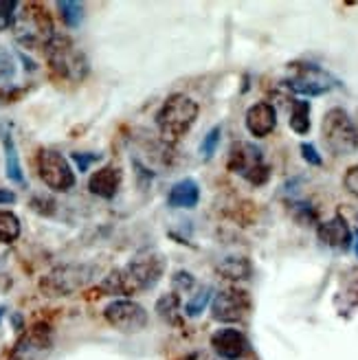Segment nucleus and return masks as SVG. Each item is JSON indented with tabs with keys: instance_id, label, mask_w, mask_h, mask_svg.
<instances>
[{
	"instance_id": "nucleus-1",
	"label": "nucleus",
	"mask_w": 358,
	"mask_h": 360,
	"mask_svg": "<svg viewBox=\"0 0 358 360\" xmlns=\"http://www.w3.org/2000/svg\"><path fill=\"white\" fill-rule=\"evenodd\" d=\"M165 273V259L160 253L136 255L125 266L113 270L97 285L101 295H139L148 292L160 281Z\"/></svg>"
},
{
	"instance_id": "nucleus-2",
	"label": "nucleus",
	"mask_w": 358,
	"mask_h": 360,
	"mask_svg": "<svg viewBox=\"0 0 358 360\" xmlns=\"http://www.w3.org/2000/svg\"><path fill=\"white\" fill-rule=\"evenodd\" d=\"M44 58L49 64L51 75L68 82V84H79L88 75V58L84 56V51L68 38V35L56 33L44 46Z\"/></svg>"
},
{
	"instance_id": "nucleus-3",
	"label": "nucleus",
	"mask_w": 358,
	"mask_h": 360,
	"mask_svg": "<svg viewBox=\"0 0 358 360\" xmlns=\"http://www.w3.org/2000/svg\"><path fill=\"white\" fill-rule=\"evenodd\" d=\"M198 112H200V108L191 97L183 93L170 95L156 112V128H158L160 139L170 143V146L178 143L193 128Z\"/></svg>"
},
{
	"instance_id": "nucleus-4",
	"label": "nucleus",
	"mask_w": 358,
	"mask_h": 360,
	"mask_svg": "<svg viewBox=\"0 0 358 360\" xmlns=\"http://www.w3.org/2000/svg\"><path fill=\"white\" fill-rule=\"evenodd\" d=\"M97 275L99 266L95 264H62L40 279V292L51 299L70 297L93 283Z\"/></svg>"
},
{
	"instance_id": "nucleus-5",
	"label": "nucleus",
	"mask_w": 358,
	"mask_h": 360,
	"mask_svg": "<svg viewBox=\"0 0 358 360\" xmlns=\"http://www.w3.org/2000/svg\"><path fill=\"white\" fill-rule=\"evenodd\" d=\"M321 139L334 156H350L358 150V128L343 108H332L321 121Z\"/></svg>"
},
{
	"instance_id": "nucleus-6",
	"label": "nucleus",
	"mask_w": 358,
	"mask_h": 360,
	"mask_svg": "<svg viewBox=\"0 0 358 360\" xmlns=\"http://www.w3.org/2000/svg\"><path fill=\"white\" fill-rule=\"evenodd\" d=\"M229 172L242 176L246 183L262 187L271 178V167H268L264 152L255 146V143L246 141H236L229 150V160H226Z\"/></svg>"
},
{
	"instance_id": "nucleus-7",
	"label": "nucleus",
	"mask_w": 358,
	"mask_h": 360,
	"mask_svg": "<svg viewBox=\"0 0 358 360\" xmlns=\"http://www.w3.org/2000/svg\"><path fill=\"white\" fill-rule=\"evenodd\" d=\"M283 86L301 97H321L338 86V79L310 62H295L288 66V77L283 79Z\"/></svg>"
},
{
	"instance_id": "nucleus-8",
	"label": "nucleus",
	"mask_w": 358,
	"mask_h": 360,
	"mask_svg": "<svg viewBox=\"0 0 358 360\" xmlns=\"http://www.w3.org/2000/svg\"><path fill=\"white\" fill-rule=\"evenodd\" d=\"M13 29H15L18 42H23L29 49L42 46V51H44V46L49 44V40L53 38V35H56V31H53L51 15L44 9V5H40V3L23 5V11L18 13Z\"/></svg>"
},
{
	"instance_id": "nucleus-9",
	"label": "nucleus",
	"mask_w": 358,
	"mask_h": 360,
	"mask_svg": "<svg viewBox=\"0 0 358 360\" xmlns=\"http://www.w3.org/2000/svg\"><path fill=\"white\" fill-rule=\"evenodd\" d=\"M35 165H38L40 180L51 191L66 193L75 187V172L58 150L42 148L38 152V158H35Z\"/></svg>"
},
{
	"instance_id": "nucleus-10",
	"label": "nucleus",
	"mask_w": 358,
	"mask_h": 360,
	"mask_svg": "<svg viewBox=\"0 0 358 360\" xmlns=\"http://www.w3.org/2000/svg\"><path fill=\"white\" fill-rule=\"evenodd\" d=\"M103 319L121 334H139L148 328V310L132 299H115L103 308Z\"/></svg>"
},
{
	"instance_id": "nucleus-11",
	"label": "nucleus",
	"mask_w": 358,
	"mask_h": 360,
	"mask_svg": "<svg viewBox=\"0 0 358 360\" xmlns=\"http://www.w3.org/2000/svg\"><path fill=\"white\" fill-rule=\"evenodd\" d=\"M250 312V297L240 288H224L211 301V316L218 323H240Z\"/></svg>"
},
{
	"instance_id": "nucleus-12",
	"label": "nucleus",
	"mask_w": 358,
	"mask_h": 360,
	"mask_svg": "<svg viewBox=\"0 0 358 360\" xmlns=\"http://www.w3.org/2000/svg\"><path fill=\"white\" fill-rule=\"evenodd\" d=\"M53 347L51 328L44 323H35L31 330H27L15 347L9 354V360H44Z\"/></svg>"
},
{
	"instance_id": "nucleus-13",
	"label": "nucleus",
	"mask_w": 358,
	"mask_h": 360,
	"mask_svg": "<svg viewBox=\"0 0 358 360\" xmlns=\"http://www.w3.org/2000/svg\"><path fill=\"white\" fill-rule=\"evenodd\" d=\"M211 347L224 360H242L250 352L248 338L236 328H220L218 332H213Z\"/></svg>"
},
{
	"instance_id": "nucleus-14",
	"label": "nucleus",
	"mask_w": 358,
	"mask_h": 360,
	"mask_svg": "<svg viewBox=\"0 0 358 360\" xmlns=\"http://www.w3.org/2000/svg\"><path fill=\"white\" fill-rule=\"evenodd\" d=\"M317 238L332 250H347L352 246V229L343 215H334V218L317 224Z\"/></svg>"
},
{
	"instance_id": "nucleus-15",
	"label": "nucleus",
	"mask_w": 358,
	"mask_h": 360,
	"mask_svg": "<svg viewBox=\"0 0 358 360\" xmlns=\"http://www.w3.org/2000/svg\"><path fill=\"white\" fill-rule=\"evenodd\" d=\"M244 123H246V130L253 134L255 139L268 136V134L275 130V125H277V110H275V105L268 103V101L253 103L246 110Z\"/></svg>"
},
{
	"instance_id": "nucleus-16",
	"label": "nucleus",
	"mask_w": 358,
	"mask_h": 360,
	"mask_svg": "<svg viewBox=\"0 0 358 360\" xmlns=\"http://www.w3.org/2000/svg\"><path fill=\"white\" fill-rule=\"evenodd\" d=\"M0 143H3V152H5V172H7V178L11 180L13 185L25 187L27 178H25V172H23V165H20V156H18L13 132H11V125L5 123V121H0Z\"/></svg>"
},
{
	"instance_id": "nucleus-17",
	"label": "nucleus",
	"mask_w": 358,
	"mask_h": 360,
	"mask_svg": "<svg viewBox=\"0 0 358 360\" xmlns=\"http://www.w3.org/2000/svg\"><path fill=\"white\" fill-rule=\"evenodd\" d=\"M121 180H123V174L117 165H103L91 176V180H88V189H91L93 195L103 198V200H113L121 187Z\"/></svg>"
},
{
	"instance_id": "nucleus-18",
	"label": "nucleus",
	"mask_w": 358,
	"mask_h": 360,
	"mask_svg": "<svg viewBox=\"0 0 358 360\" xmlns=\"http://www.w3.org/2000/svg\"><path fill=\"white\" fill-rule=\"evenodd\" d=\"M198 202H200V187L193 178L178 180L167 193V205L172 209H193Z\"/></svg>"
},
{
	"instance_id": "nucleus-19",
	"label": "nucleus",
	"mask_w": 358,
	"mask_h": 360,
	"mask_svg": "<svg viewBox=\"0 0 358 360\" xmlns=\"http://www.w3.org/2000/svg\"><path fill=\"white\" fill-rule=\"evenodd\" d=\"M216 273L229 281H246L253 275V264L244 255H229L216 266Z\"/></svg>"
},
{
	"instance_id": "nucleus-20",
	"label": "nucleus",
	"mask_w": 358,
	"mask_h": 360,
	"mask_svg": "<svg viewBox=\"0 0 358 360\" xmlns=\"http://www.w3.org/2000/svg\"><path fill=\"white\" fill-rule=\"evenodd\" d=\"M310 101L306 99H295L290 108V128L295 134L306 136L310 132Z\"/></svg>"
},
{
	"instance_id": "nucleus-21",
	"label": "nucleus",
	"mask_w": 358,
	"mask_h": 360,
	"mask_svg": "<svg viewBox=\"0 0 358 360\" xmlns=\"http://www.w3.org/2000/svg\"><path fill=\"white\" fill-rule=\"evenodd\" d=\"M23 233L20 218L13 211H0V244H13Z\"/></svg>"
},
{
	"instance_id": "nucleus-22",
	"label": "nucleus",
	"mask_w": 358,
	"mask_h": 360,
	"mask_svg": "<svg viewBox=\"0 0 358 360\" xmlns=\"http://www.w3.org/2000/svg\"><path fill=\"white\" fill-rule=\"evenodd\" d=\"M156 314L165 323H178V314H181V297L176 292H167L163 297H158Z\"/></svg>"
},
{
	"instance_id": "nucleus-23",
	"label": "nucleus",
	"mask_w": 358,
	"mask_h": 360,
	"mask_svg": "<svg viewBox=\"0 0 358 360\" xmlns=\"http://www.w3.org/2000/svg\"><path fill=\"white\" fill-rule=\"evenodd\" d=\"M58 11H60V18L64 20V25L68 29H77L84 20V5L82 3H58Z\"/></svg>"
},
{
	"instance_id": "nucleus-24",
	"label": "nucleus",
	"mask_w": 358,
	"mask_h": 360,
	"mask_svg": "<svg viewBox=\"0 0 358 360\" xmlns=\"http://www.w3.org/2000/svg\"><path fill=\"white\" fill-rule=\"evenodd\" d=\"M211 292H213L211 288H200L198 292L191 295V299H187V303H185V314L191 319L200 316L207 308V303L211 301Z\"/></svg>"
},
{
	"instance_id": "nucleus-25",
	"label": "nucleus",
	"mask_w": 358,
	"mask_h": 360,
	"mask_svg": "<svg viewBox=\"0 0 358 360\" xmlns=\"http://www.w3.org/2000/svg\"><path fill=\"white\" fill-rule=\"evenodd\" d=\"M18 7H20V3H15V0H0V33L15 25Z\"/></svg>"
},
{
	"instance_id": "nucleus-26",
	"label": "nucleus",
	"mask_w": 358,
	"mask_h": 360,
	"mask_svg": "<svg viewBox=\"0 0 358 360\" xmlns=\"http://www.w3.org/2000/svg\"><path fill=\"white\" fill-rule=\"evenodd\" d=\"M220 136H222V125H216V128H211L207 132V136L203 139V143H200V156L205 160H209L213 154H216V150L220 146Z\"/></svg>"
},
{
	"instance_id": "nucleus-27",
	"label": "nucleus",
	"mask_w": 358,
	"mask_h": 360,
	"mask_svg": "<svg viewBox=\"0 0 358 360\" xmlns=\"http://www.w3.org/2000/svg\"><path fill=\"white\" fill-rule=\"evenodd\" d=\"M290 207H293V215H295V220H297V222L306 224V226H308V224H319V215H317V211L312 209V205L297 200V202H293Z\"/></svg>"
},
{
	"instance_id": "nucleus-28",
	"label": "nucleus",
	"mask_w": 358,
	"mask_h": 360,
	"mask_svg": "<svg viewBox=\"0 0 358 360\" xmlns=\"http://www.w3.org/2000/svg\"><path fill=\"white\" fill-rule=\"evenodd\" d=\"M343 285H345L343 297H345L352 305H358V268L350 270V273L345 275Z\"/></svg>"
},
{
	"instance_id": "nucleus-29",
	"label": "nucleus",
	"mask_w": 358,
	"mask_h": 360,
	"mask_svg": "<svg viewBox=\"0 0 358 360\" xmlns=\"http://www.w3.org/2000/svg\"><path fill=\"white\" fill-rule=\"evenodd\" d=\"M70 158H73V163L77 165V172H88L91 169V165H95L97 160H101V154H95V152H73L70 154Z\"/></svg>"
},
{
	"instance_id": "nucleus-30",
	"label": "nucleus",
	"mask_w": 358,
	"mask_h": 360,
	"mask_svg": "<svg viewBox=\"0 0 358 360\" xmlns=\"http://www.w3.org/2000/svg\"><path fill=\"white\" fill-rule=\"evenodd\" d=\"M172 283H174L176 290L191 292L196 288V277L191 273H187V270H178V273H174V277H172Z\"/></svg>"
},
{
	"instance_id": "nucleus-31",
	"label": "nucleus",
	"mask_w": 358,
	"mask_h": 360,
	"mask_svg": "<svg viewBox=\"0 0 358 360\" xmlns=\"http://www.w3.org/2000/svg\"><path fill=\"white\" fill-rule=\"evenodd\" d=\"M299 150H301V156H303V160H306L308 165H312V167L324 165V158H321V154L317 152V148L312 146V143H301Z\"/></svg>"
},
{
	"instance_id": "nucleus-32",
	"label": "nucleus",
	"mask_w": 358,
	"mask_h": 360,
	"mask_svg": "<svg viewBox=\"0 0 358 360\" xmlns=\"http://www.w3.org/2000/svg\"><path fill=\"white\" fill-rule=\"evenodd\" d=\"M31 209L35 213H40V215H51L53 211H56V202H53L51 198H46V195H35L31 200Z\"/></svg>"
},
{
	"instance_id": "nucleus-33",
	"label": "nucleus",
	"mask_w": 358,
	"mask_h": 360,
	"mask_svg": "<svg viewBox=\"0 0 358 360\" xmlns=\"http://www.w3.org/2000/svg\"><path fill=\"white\" fill-rule=\"evenodd\" d=\"M343 187L347 189V193H352L354 198H358V165L350 167L343 176Z\"/></svg>"
},
{
	"instance_id": "nucleus-34",
	"label": "nucleus",
	"mask_w": 358,
	"mask_h": 360,
	"mask_svg": "<svg viewBox=\"0 0 358 360\" xmlns=\"http://www.w3.org/2000/svg\"><path fill=\"white\" fill-rule=\"evenodd\" d=\"M13 75V60L9 53L0 46V79H9Z\"/></svg>"
},
{
	"instance_id": "nucleus-35",
	"label": "nucleus",
	"mask_w": 358,
	"mask_h": 360,
	"mask_svg": "<svg viewBox=\"0 0 358 360\" xmlns=\"http://www.w3.org/2000/svg\"><path fill=\"white\" fill-rule=\"evenodd\" d=\"M25 95V90L20 88H9V90H0V103H13Z\"/></svg>"
},
{
	"instance_id": "nucleus-36",
	"label": "nucleus",
	"mask_w": 358,
	"mask_h": 360,
	"mask_svg": "<svg viewBox=\"0 0 358 360\" xmlns=\"http://www.w3.org/2000/svg\"><path fill=\"white\" fill-rule=\"evenodd\" d=\"M18 200L11 189H0V205H13Z\"/></svg>"
},
{
	"instance_id": "nucleus-37",
	"label": "nucleus",
	"mask_w": 358,
	"mask_h": 360,
	"mask_svg": "<svg viewBox=\"0 0 358 360\" xmlns=\"http://www.w3.org/2000/svg\"><path fill=\"white\" fill-rule=\"evenodd\" d=\"M354 250H356V257H358V229L354 231Z\"/></svg>"
},
{
	"instance_id": "nucleus-38",
	"label": "nucleus",
	"mask_w": 358,
	"mask_h": 360,
	"mask_svg": "<svg viewBox=\"0 0 358 360\" xmlns=\"http://www.w3.org/2000/svg\"><path fill=\"white\" fill-rule=\"evenodd\" d=\"M181 360H198V354H189V356H185V358H181Z\"/></svg>"
},
{
	"instance_id": "nucleus-39",
	"label": "nucleus",
	"mask_w": 358,
	"mask_h": 360,
	"mask_svg": "<svg viewBox=\"0 0 358 360\" xmlns=\"http://www.w3.org/2000/svg\"><path fill=\"white\" fill-rule=\"evenodd\" d=\"M0 321H3V310H0Z\"/></svg>"
},
{
	"instance_id": "nucleus-40",
	"label": "nucleus",
	"mask_w": 358,
	"mask_h": 360,
	"mask_svg": "<svg viewBox=\"0 0 358 360\" xmlns=\"http://www.w3.org/2000/svg\"><path fill=\"white\" fill-rule=\"evenodd\" d=\"M356 220H358V213H356Z\"/></svg>"
}]
</instances>
